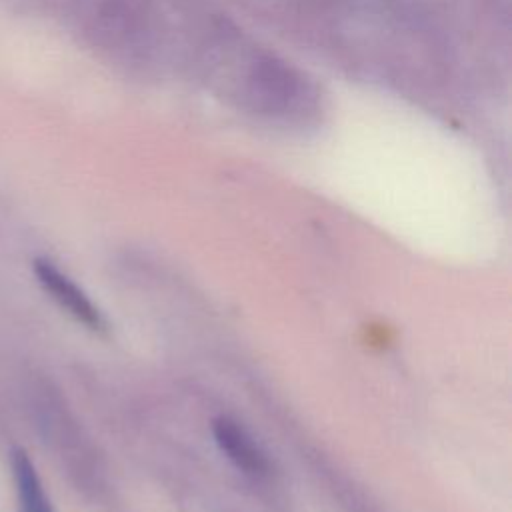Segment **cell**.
<instances>
[{"label":"cell","instance_id":"6da1fadb","mask_svg":"<svg viewBox=\"0 0 512 512\" xmlns=\"http://www.w3.org/2000/svg\"><path fill=\"white\" fill-rule=\"evenodd\" d=\"M246 88L256 112L268 116H304L316 104L312 84L296 68L272 56L252 62Z\"/></svg>","mask_w":512,"mask_h":512},{"label":"cell","instance_id":"7a4b0ae2","mask_svg":"<svg viewBox=\"0 0 512 512\" xmlns=\"http://www.w3.org/2000/svg\"><path fill=\"white\" fill-rule=\"evenodd\" d=\"M212 434L222 454L246 476L266 478L270 474V462L264 450L248 434L240 422L230 416H218L212 422Z\"/></svg>","mask_w":512,"mask_h":512},{"label":"cell","instance_id":"3957f363","mask_svg":"<svg viewBox=\"0 0 512 512\" xmlns=\"http://www.w3.org/2000/svg\"><path fill=\"white\" fill-rule=\"evenodd\" d=\"M34 270L40 284L46 288V292L76 320H80L92 330H102L106 326L104 316L94 306V302L86 296V292L74 280H70L64 272H60L52 262L36 260Z\"/></svg>","mask_w":512,"mask_h":512},{"label":"cell","instance_id":"277c9868","mask_svg":"<svg viewBox=\"0 0 512 512\" xmlns=\"http://www.w3.org/2000/svg\"><path fill=\"white\" fill-rule=\"evenodd\" d=\"M12 468L18 494V512H54L36 468L24 452H14Z\"/></svg>","mask_w":512,"mask_h":512}]
</instances>
